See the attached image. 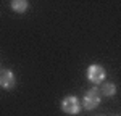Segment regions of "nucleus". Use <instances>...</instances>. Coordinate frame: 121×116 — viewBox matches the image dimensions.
Listing matches in <instances>:
<instances>
[{
    "mask_svg": "<svg viewBox=\"0 0 121 116\" xmlns=\"http://www.w3.org/2000/svg\"><path fill=\"white\" fill-rule=\"evenodd\" d=\"M100 100H102V97H100V90L97 89V87H92V89H89L82 97V106L89 111V110H95L97 106L100 105Z\"/></svg>",
    "mask_w": 121,
    "mask_h": 116,
    "instance_id": "1",
    "label": "nucleus"
},
{
    "mask_svg": "<svg viewBox=\"0 0 121 116\" xmlns=\"http://www.w3.org/2000/svg\"><path fill=\"white\" fill-rule=\"evenodd\" d=\"M100 94L105 95V97H115V94H116V86L113 82H102Z\"/></svg>",
    "mask_w": 121,
    "mask_h": 116,
    "instance_id": "6",
    "label": "nucleus"
},
{
    "mask_svg": "<svg viewBox=\"0 0 121 116\" xmlns=\"http://www.w3.org/2000/svg\"><path fill=\"white\" fill-rule=\"evenodd\" d=\"M105 76H107V73L100 65H91L87 68V79L92 84H102L105 81Z\"/></svg>",
    "mask_w": 121,
    "mask_h": 116,
    "instance_id": "3",
    "label": "nucleus"
},
{
    "mask_svg": "<svg viewBox=\"0 0 121 116\" xmlns=\"http://www.w3.org/2000/svg\"><path fill=\"white\" fill-rule=\"evenodd\" d=\"M61 110L65 111L66 115H79L81 111V103L74 95H68L63 98L61 102Z\"/></svg>",
    "mask_w": 121,
    "mask_h": 116,
    "instance_id": "2",
    "label": "nucleus"
},
{
    "mask_svg": "<svg viewBox=\"0 0 121 116\" xmlns=\"http://www.w3.org/2000/svg\"><path fill=\"white\" fill-rule=\"evenodd\" d=\"M10 7H11L13 11H16V13H24L28 10L29 3L26 0H13V2H10Z\"/></svg>",
    "mask_w": 121,
    "mask_h": 116,
    "instance_id": "5",
    "label": "nucleus"
},
{
    "mask_svg": "<svg viewBox=\"0 0 121 116\" xmlns=\"http://www.w3.org/2000/svg\"><path fill=\"white\" fill-rule=\"evenodd\" d=\"M16 86V76L13 74L11 69H0V87L10 90Z\"/></svg>",
    "mask_w": 121,
    "mask_h": 116,
    "instance_id": "4",
    "label": "nucleus"
}]
</instances>
